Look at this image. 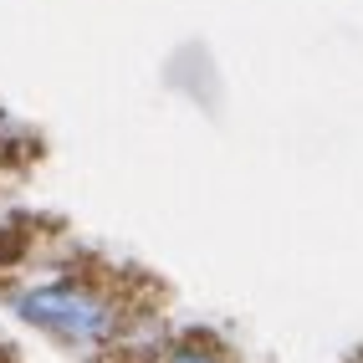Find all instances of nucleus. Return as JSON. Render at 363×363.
<instances>
[{
    "mask_svg": "<svg viewBox=\"0 0 363 363\" xmlns=\"http://www.w3.org/2000/svg\"><path fill=\"white\" fill-rule=\"evenodd\" d=\"M16 318L62 337L72 348H103L123 328V307L87 281H46L16 297Z\"/></svg>",
    "mask_w": 363,
    "mask_h": 363,
    "instance_id": "1",
    "label": "nucleus"
},
{
    "mask_svg": "<svg viewBox=\"0 0 363 363\" xmlns=\"http://www.w3.org/2000/svg\"><path fill=\"white\" fill-rule=\"evenodd\" d=\"M169 363H230V358H220L215 348H200V343H179L169 353Z\"/></svg>",
    "mask_w": 363,
    "mask_h": 363,
    "instance_id": "2",
    "label": "nucleus"
}]
</instances>
